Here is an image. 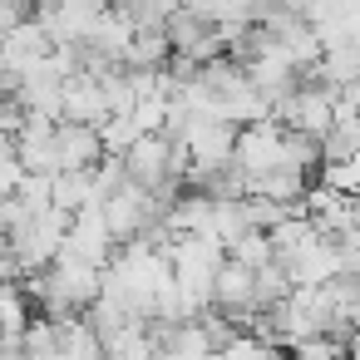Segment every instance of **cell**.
<instances>
[{
	"label": "cell",
	"instance_id": "obj_1",
	"mask_svg": "<svg viewBox=\"0 0 360 360\" xmlns=\"http://www.w3.org/2000/svg\"><path fill=\"white\" fill-rule=\"evenodd\" d=\"M65 247H70V252H79V257H89L94 266H109V262L119 257V232L109 227L104 202H89V207H79V212H75V227H70Z\"/></svg>",
	"mask_w": 360,
	"mask_h": 360
},
{
	"label": "cell",
	"instance_id": "obj_2",
	"mask_svg": "<svg viewBox=\"0 0 360 360\" xmlns=\"http://www.w3.org/2000/svg\"><path fill=\"white\" fill-rule=\"evenodd\" d=\"M291 276H296V286H326L330 276H340V271H350L345 266V252H340V242L335 237H326V232H316L291 262Z\"/></svg>",
	"mask_w": 360,
	"mask_h": 360
},
{
	"label": "cell",
	"instance_id": "obj_3",
	"mask_svg": "<svg viewBox=\"0 0 360 360\" xmlns=\"http://www.w3.org/2000/svg\"><path fill=\"white\" fill-rule=\"evenodd\" d=\"M212 306L227 311V316H232V311H237V316L257 311V266L227 257V262L217 266V281H212Z\"/></svg>",
	"mask_w": 360,
	"mask_h": 360
},
{
	"label": "cell",
	"instance_id": "obj_4",
	"mask_svg": "<svg viewBox=\"0 0 360 360\" xmlns=\"http://www.w3.org/2000/svg\"><path fill=\"white\" fill-rule=\"evenodd\" d=\"M55 143H60V168H94L109 153L99 124H84V119H60Z\"/></svg>",
	"mask_w": 360,
	"mask_h": 360
},
{
	"label": "cell",
	"instance_id": "obj_5",
	"mask_svg": "<svg viewBox=\"0 0 360 360\" xmlns=\"http://www.w3.org/2000/svg\"><path fill=\"white\" fill-rule=\"evenodd\" d=\"M114 109H109V94H104V79L89 75V70H75L65 79V119H84V124H104Z\"/></svg>",
	"mask_w": 360,
	"mask_h": 360
},
{
	"label": "cell",
	"instance_id": "obj_6",
	"mask_svg": "<svg viewBox=\"0 0 360 360\" xmlns=\"http://www.w3.org/2000/svg\"><path fill=\"white\" fill-rule=\"evenodd\" d=\"M60 355H79V360H94L104 355V335L94 330V321L79 311V316H60Z\"/></svg>",
	"mask_w": 360,
	"mask_h": 360
},
{
	"label": "cell",
	"instance_id": "obj_7",
	"mask_svg": "<svg viewBox=\"0 0 360 360\" xmlns=\"http://www.w3.org/2000/svg\"><path fill=\"white\" fill-rule=\"evenodd\" d=\"M55 202L70 207V212L99 202V193H94V168H60V173H55Z\"/></svg>",
	"mask_w": 360,
	"mask_h": 360
},
{
	"label": "cell",
	"instance_id": "obj_8",
	"mask_svg": "<svg viewBox=\"0 0 360 360\" xmlns=\"http://www.w3.org/2000/svg\"><path fill=\"white\" fill-rule=\"evenodd\" d=\"M168 60H173V40H168V25H153V30H134L124 65H168Z\"/></svg>",
	"mask_w": 360,
	"mask_h": 360
},
{
	"label": "cell",
	"instance_id": "obj_9",
	"mask_svg": "<svg viewBox=\"0 0 360 360\" xmlns=\"http://www.w3.org/2000/svg\"><path fill=\"white\" fill-rule=\"evenodd\" d=\"M291 286H296V276H291V266L281 257L257 266V306H276L281 296H291Z\"/></svg>",
	"mask_w": 360,
	"mask_h": 360
},
{
	"label": "cell",
	"instance_id": "obj_10",
	"mask_svg": "<svg viewBox=\"0 0 360 360\" xmlns=\"http://www.w3.org/2000/svg\"><path fill=\"white\" fill-rule=\"evenodd\" d=\"M99 134H104V148H109V153H129L148 129H143L134 114H109V119L99 124Z\"/></svg>",
	"mask_w": 360,
	"mask_h": 360
},
{
	"label": "cell",
	"instance_id": "obj_11",
	"mask_svg": "<svg viewBox=\"0 0 360 360\" xmlns=\"http://www.w3.org/2000/svg\"><path fill=\"white\" fill-rule=\"evenodd\" d=\"M321 183L335 193H360V153L350 158H321Z\"/></svg>",
	"mask_w": 360,
	"mask_h": 360
},
{
	"label": "cell",
	"instance_id": "obj_12",
	"mask_svg": "<svg viewBox=\"0 0 360 360\" xmlns=\"http://www.w3.org/2000/svg\"><path fill=\"white\" fill-rule=\"evenodd\" d=\"M232 257H237V262H247V266H266V262L276 257V247H271V232H262V227L242 232V237L232 242Z\"/></svg>",
	"mask_w": 360,
	"mask_h": 360
},
{
	"label": "cell",
	"instance_id": "obj_13",
	"mask_svg": "<svg viewBox=\"0 0 360 360\" xmlns=\"http://www.w3.org/2000/svg\"><path fill=\"white\" fill-rule=\"evenodd\" d=\"M25 163H20V153L15 148H6L0 153V198H11V193H20V183H25Z\"/></svg>",
	"mask_w": 360,
	"mask_h": 360
},
{
	"label": "cell",
	"instance_id": "obj_14",
	"mask_svg": "<svg viewBox=\"0 0 360 360\" xmlns=\"http://www.w3.org/2000/svg\"><path fill=\"white\" fill-rule=\"evenodd\" d=\"M134 119H139L148 134H153V129H168V99H139Z\"/></svg>",
	"mask_w": 360,
	"mask_h": 360
}]
</instances>
